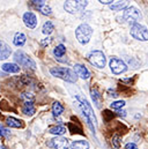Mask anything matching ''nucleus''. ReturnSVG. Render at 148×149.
Instances as JSON below:
<instances>
[{"label":"nucleus","instance_id":"nucleus-1","mask_svg":"<svg viewBox=\"0 0 148 149\" xmlns=\"http://www.w3.org/2000/svg\"><path fill=\"white\" fill-rule=\"evenodd\" d=\"M76 100L80 102V108L82 110V113L90 127V130L93 131V133H95V125H96V118H95V114H94V111L90 107V104L81 96H76Z\"/></svg>","mask_w":148,"mask_h":149},{"label":"nucleus","instance_id":"nucleus-2","mask_svg":"<svg viewBox=\"0 0 148 149\" xmlns=\"http://www.w3.org/2000/svg\"><path fill=\"white\" fill-rule=\"evenodd\" d=\"M50 73L56 76V77H59V79H63L67 82H76L77 80V75L76 73L70 70V68H65V67H52L50 70Z\"/></svg>","mask_w":148,"mask_h":149},{"label":"nucleus","instance_id":"nucleus-3","mask_svg":"<svg viewBox=\"0 0 148 149\" xmlns=\"http://www.w3.org/2000/svg\"><path fill=\"white\" fill-rule=\"evenodd\" d=\"M93 35V29L90 26L83 23V24H80L76 30H75V36H76V39L81 43V44H87L89 40H90V37Z\"/></svg>","mask_w":148,"mask_h":149},{"label":"nucleus","instance_id":"nucleus-4","mask_svg":"<svg viewBox=\"0 0 148 149\" xmlns=\"http://www.w3.org/2000/svg\"><path fill=\"white\" fill-rule=\"evenodd\" d=\"M14 59H15V61H16L19 65H21L22 67L30 68V70H35V68H36V63H35L27 53H24V52L21 51V50H19V51L15 52Z\"/></svg>","mask_w":148,"mask_h":149},{"label":"nucleus","instance_id":"nucleus-5","mask_svg":"<svg viewBox=\"0 0 148 149\" xmlns=\"http://www.w3.org/2000/svg\"><path fill=\"white\" fill-rule=\"evenodd\" d=\"M141 17H142V15H141L140 10L137 9L135 7H127L123 14V20L130 22L131 24L138 23V21H140Z\"/></svg>","mask_w":148,"mask_h":149},{"label":"nucleus","instance_id":"nucleus-6","mask_svg":"<svg viewBox=\"0 0 148 149\" xmlns=\"http://www.w3.org/2000/svg\"><path fill=\"white\" fill-rule=\"evenodd\" d=\"M87 59L89 60V63L98 68H103L105 66V63H107V59H105V56L103 52L101 51H91L89 52V54L87 56Z\"/></svg>","mask_w":148,"mask_h":149},{"label":"nucleus","instance_id":"nucleus-7","mask_svg":"<svg viewBox=\"0 0 148 149\" xmlns=\"http://www.w3.org/2000/svg\"><path fill=\"white\" fill-rule=\"evenodd\" d=\"M131 36L138 40L146 42L148 40V30L140 23H135L131 26Z\"/></svg>","mask_w":148,"mask_h":149},{"label":"nucleus","instance_id":"nucleus-8","mask_svg":"<svg viewBox=\"0 0 148 149\" xmlns=\"http://www.w3.org/2000/svg\"><path fill=\"white\" fill-rule=\"evenodd\" d=\"M87 5H88V1H65L64 8L66 12L71 14H75V13H80L81 10H83Z\"/></svg>","mask_w":148,"mask_h":149},{"label":"nucleus","instance_id":"nucleus-9","mask_svg":"<svg viewBox=\"0 0 148 149\" xmlns=\"http://www.w3.org/2000/svg\"><path fill=\"white\" fill-rule=\"evenodd\" d=\"M110 68H111V72L113 74H120V73L126 72L127 66H126V64L123 60H120L118 58H111Z\"/></svg>","mask_w":148,"mask_h":149},{"label":"nucleus","instance_id":"nucleus-10","mask_svg":"<svg viewBox=\"0 0 148 149\" xmlns=\"http://www.w3.org/2000/svg\"><path fill=\"white\" fill-rule=\"evenodd\" d=\"M50 147H53L54 149H68L70 147V141L66 138L63 136H57L54 139L51 140V142L49 143Z\"/></svg>","mask_w":148,"mask_h":149},{"label":"nucleus","instance_id":"nucleus-11","mask_svg":"<svg viewBox=\"0 0 148 149\" xmlns=\"http://www.w3.org/2000/svg\"><path fill=\"white\" fill-rule=\"evenodd\" d=\"M23 22H24V24H26L28 28L34 29L37 24L36 15H35L34 13H31V12H27V13L23 15Z\"/></svg>","mask_w":148,"mask_h":149},{"label":"nucleus","instance_id":"nucleus-12","mask_svg":"<svg viewBox=\"0 0 148 149\" xmlns=\"http://www.w3.org/2000/svg\"><path fill=\"white\" fill-rule=\"evenodd\" d=\"M74 72L76 73L77 76H80V77L83 79V80H87V79H89V76H90L89 71H88L83 65H81V64H75V65H74Z\"/></svg>","mask_w":148,"mask_h":149},{"label":"nucleus","instance_id":"nucleus-13","mask_svg":"<svg viewBox=\"0 0 148 149\" xmlns=\"http://www.w3.org/2000/svg\"><path fill=\"white\" fill-rule=\"evenodd\" d=\"M10 47L2 40H0V60H3V59H7L9 56H10Z\"/></svg>","mask_w":148,"mask_h":149},{"label":"nucleus","instance_id":"nucleus-14","mask_svg":"<svg viewBox=\"0 0 148 149\" xmlns=\"http://www.w3.org/2000/svg\"><path fill=\"white\" fill-rule=\"evenodd\" d=\"M6 124L9 127H15V128H22V127H24V124H23L22 120H19V119L13 118V117H8L6 119Z\"/></svg>","mask_w":148,"mask_h":149},{"label":"nucleus","instance_id":"nucleus-15","mask_svg":"<svg viewBox=\"0 0 148 149\" xmlns=\"http://www.w3.org/2000/svg\"><path fill=\"white\" fill-rule=\"evenodd\" d=\"M90 94H91V98H93L94 103L96 104V107H97V108H101V104H102V95H101V94L98 93V90L95 89V88H93V89L90 90Z\"/></svg>","mask_w":148,"mask_h":149},{"label":"nucleus","instance_id":"nucleus-16","mask_svg":"<svg viewBox=\"0 0 148 149\" xmlns=\"http://www.w3.org/2000/svg\"><path fill=\"white\" fill-rule=\"evenodd\" d=\"M1 68H2V71L7 72V73H19L20 72V67L16 64H10V63L3 64L1 66Z\"/></svg>","mask_w":148,"mask_h":149},{"label":"nucleus","instance_id":"nucleus-17","mask_svg":"<svg viewBox=\"0 0 148 149\" xmlns=\"http://www.w3.org/2000/svg\"><path fill=\"white\" fill-rule=\"evenodd\" d=\"M49 133H51V134H54V135H58V136H60V135H63L64 133H66V128H65L64 126H61V125H58V126H53V127H51V128L49 130Z\"/></svg>","mask_w":148,"mask_h":149},{"label":"nucleus","instance_id":"nucleus-18","mask_svg":"<svg viewBox=\"0 0 148 149\" xmlns=\"http://www.w3.org/2000/svg\"><path fill=\"white\" fill-rule=\"evenodd\" d=\"M72 149H89V143L87 141L83 140H79V141H74L71 145Z\"/></svg>","mask_w":148,"mask_h":149},{"label":"nucleus","instance_id":"nucleus-19","mask_svg":"<svg viewBox=\"0 0 148 149\" xmlns=\"http://www.w3.org/2000/svg\"><path fill=\"white\" fill-rule=\"evenodd\" d=\"M127 7V1H116L110 5V8L112 10H121Z\"/></svg>","mask_w":148,"mask_h":149},{"label":"nucleus","instance_id":"nucleus-20","mask_svg":"<svg viewBox=\"0 0 148 149\" xmlns=\"http://www.w3.org/2000/svg\"><path fill=\"white\" fill-rule=\"evenodd\" d=\"M26 36H24V34H22V33H17L16 35H15V37H14V44L16 45V46H22L24 43H26Z\"/></svg>","mask_w":148,"mask_h":149},{"label":"nucleus","instance_id":"nucleus-21","mask_svg":"<svg viewBox=\"0 0 148 149\" xmlns=\"http://www.w3.org/2000/svg\"><path fill=\"white\" fill-rule=\"evenodd\" d=\"M52 112H53V116L54 117H58V116H60L64 112V107L60 103L54 102L53 105H52Z\"/></svg>","mask_w":148,"mask_h":149},{"label":"nucleus","instance_id":"nucleus-22","mask_svg":"<svg viewBox=\"0 0 148 149\" xmlns=\"http://www.w3.org/2000/svg\"><path fill=\"white\" fill-rule=\"evenodd\" d=\"M22 111L24 114H27V116H31V114H34L35 113V108H34V105H33V103H24V107H23V109H22Z\"/></svg>","mask_w":148,"mask_h":149},{"label":"nucleus","instance_id":"nucleus-23","mask_svg":"<svg viewBox=\"0 0 148 149\" xmlns=\"http://www.w3.org/2000/svg\"><path fill=\"white\" fill-rule=\"evenodd\" d=\"M53 53H54L56 57H63V56L66 53V47H65L63 44H59V45H57V46L54 47Z\"/></svg>","mask_w":148,"mask_h":149},{"label":"nucleus","instance_id":"nucleus-24","mask_svg":"<svg viewBox=\"0 0 148 149\" xmlns=\"http://www.w3.org/2000/svg\"><path fill=\"white\" fill-rule=\"evenodd\" d=\"M53 30H54V27H53V24H52L50 21L45 22L44 26H43V29H42V31H43L45 35H50Z\"/></svg>","mask_w":148,"mask_h":149},{"label":"nucleus","instance_id":"nucleus-25","mask_svg":"<svg viewBox=\"0 0 148 149\" xmlns=\"http://www.w3.org/2000/svg\"><path fill=\"white\" fill-rule=\"evenodd\" d=\"M20 98H21L22 101H24L26 103H33L34 100H35V96H34L31 93H23V94L20 96Z\"/></svg>","mask_w":148,"mask_h":149},{"label":"nucleus","instance_id":"nucleus-26","mask_svg":"<svg viewBox=\"0 0 148 149\" xmlns=\"http://www.w3.org/2000/svg\"><path fill=\"white\" fill-rule=\"evenodd\" d=\"M125 105V101H116V102H113L112 104H111V109H114V110H119V109H121Z\"/></svg>","mask_w":148,"mask_h":149},{"label":"nucleus","instance_id":"nucleus-27","mask_svg":"<svg viewBox=\"0 0 148 149\" xmlns=\"http://www.w3.org/2000/svg\"><path fill=\"white\" fill-rule=\"evenodd\" d=\"M39 12L43 14V15H51V8L45 3L40 8H39Z\"/></svg>","mask_w":148,"mask_h":149},{"label":"nucleus","instance_id":"nucleus-28","mask_svg":"<svg viewBox=\"0 0 148 149\" xmlns=\"http://www.w3.org/2000/svg\"><path fill=\"white\" fill-rule=\"evenodd\" d=\"M9 134H10V132L7 130V128H5L1 124H0V138H5V136H9Z\"/></svg>","mask_w":148,"mask_h":149},{"label":"nucleus","instance_id":"nucleus-29","mask_svg":"<svg viewBox=\"0 0 148 149\" xmlns=\"http://www.w3.org/2000/svg\"><path fill=\"white\" fill-rule=\"evenodd\" d=\"M68 128H70V132H71V133H79V134H83V133H82V131H81L80 128H77L76 126H74L72 123H70V124H68Z\"/></svg>","mask_w":148,"mask_h":149},{"label":"nucleus","instance_id":"nucleus-30","mask_svg":"<svg viewBox=\"0 0 148 149\" xmlns=\"http://www.w3.org/2000/svg\"><path fill=\"white\" fill-rule=\"evenodd\" d=\"M112 145L114 146V148H119V146H120V143H119V135H114L112 138Z\"/></svg>","mask_w":148,"mask_h":149},{"label":"nucleus","instance_id":"nucleus-31","mask_svg":"<svg viewBox=\"0 0 148 149\" xmlns=\"http://www.w3.org/2000/svg\"><path fill=\"white\" fill-rule=\"evenodd\" d=\"M50 43H51V38H44V40H42V43H40V44H42V45H43V46H45V45H47V44H50Z\"/></svg>","mask_w":148,"mask_h":149},{"label":"nucleus","instance_id":"nucleus-32","mask_svg":"<svg viewBox=\"0 0 148 149\" xmlns=\"http://www.w3.org/2000/svg\"><path fill=\"white\" fill-rule=\"evenodd\" d=\"M125 148L126 149H138V147L135 146V143H131V142H130V143H127V145H126V147H125Z\"/></svg>","mask_w":148,"mask_h":149},{"label":"nucleus","instance_id":"nucleus-33","mask_svg":"<svg viewBox=\"0 0 148 149\" xmlns=\"http://www.w3.org/2000/svg\"><path fill=\"white\" fill-rule=\"evenodd\" d=\"M100 2H101V3H103V5H111V2H113V1H112V0H107V1L100 0Z\"/></svg>","mask_w":148,"mask_h":149},{"label":"nucleus","instance_id":"nucleus-34","mask_svg":"<svg viewBox=\"0 0 148 149\" xmlns=\"http://www.w3.org/2000/svg\"><path fill=\"white\" fill-rule=\"evenodd\" d=\"M117 113H118V116H123V117H125V116H126V112L121 111V110H119V111L117 112Z\"/></svg>","mask_w":148,"mask_h":149},{"label":"nucleus","instance_id":"nucleus-35","mask_svg":"<svg viewBox=\"0 0 148 149\" xmlns=\"http://www.w3.org/2000/svg\"><path fill=\"white\" fill-rule=\"evenodd\" d=\"M0 149H6V148H5V147H1V146H0Z\"/></svg>","mask_w":148,"mask_h":149}]
</instances>
